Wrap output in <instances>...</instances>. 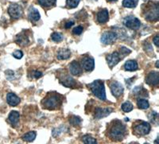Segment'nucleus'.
I'll return each mask as SVG.
<instances>
[{"instance_id": "1", "label": "nucleus", "mask_w": 159, "mask_h": 144, "mask_svg": "<svg viewBox=\"0 0 159 144\" xmlns=\"http://www.w3.org/2000/svg\"><path fill=\"white\" fill-rule=\"evenodd\" d=\"M112 124L109 129V136L115 141H119L124 138L126 135V127L121 121L116 120L111 123Z\"/></svg>"}, {"instance_id": "2", "label": "nucleus", "mask_w": 159, "mask_h": 144, "mask_svg": "<svg viewBox=\"0 0 159 144\" xmlns=\"http://www.w3.org/2000/svg\"><path fill=\"white\" fill-rule=\"evenodd\" d=\"M61 96L59 94L50 93L43 100L42 105L44 108H47L49 110H54L61 105Z\"/></svg>"}, {"instance_id": "3", "label": "nucleus", "mask_w": 159, "mask_h": 144, "mask_svg": "<svg viewBox=\"0 0 159 144\" xmlns=\"http://www.w3.org/2000/svg\"><path fill=\"white\" fill-rule=\"evenodd\" d=\"M92 93L96 95V97L99 98L101 100H106V92H105L104 83L102 81L96 80L93 81L89 85Z\"/></svg>"}, {"instance_id": "4", "label": "nucleus", "mask_w": 159, "mask_h": 144, "mask_svg": "<svg viewBox=\"0 0 159 144\" xmlns=\"http://www.w3.org/2000/svg\"><path fill=\"white\" fill-rule=\"evenodd\" d=\"M159 8L157 3H150L146 5L144 10V15L146 19L148 21H157L158 19Z\"/></svg>"}, {"instance_id": "5", "label": "nucleus", "mask_w": 159, "mask_h": 144, "mask_svg": "<svg viewBox=\"0 0 159 144\" xmlns=\"http://www.w3.org/2000/svg\"><path fill=\"white\" fill-rule=\"evenodd\" d=\"M150 125L149 123L140 121L133 126V133L136 135H147L150 132Z\"/></svg>"}, {"instance_id": "6", "label": "nucleus", "mask_w": 159, "mask_h": 144, "mask_svg": "<svg viewBox=\"0 0 159 144\" xmlns=\"http://www.w3.org/2000/svg\"><path fill=\"white\" fill-rule=\"evenodd\" d=\"M123 24L125 26L130 30H138L141 26V22L137 18L134 16H128L123 20Z\"/></svg>"}, {"instance_id": "7", "label": "nucleus", "mask_w": 159, "mask_h": 144, "mask_svg": "<svg viewBox=\"0 0 159 144\" xmlns=\"http://www.w3.org/2000/svg\"><path fill=\"white\" fill-rule=\"evenodd\" d=\"M22 7L16 3L11 4L8 8V13L13 18H19L22 15Z\"/></svg>"}, {"instance_id": "8", "label": "nucleus", "mask_w": 159, "mask_h": 144, "mask_svg": "<svg viewBox=\"0 0 159 144\" xmlns=\"http://www.w3.org/2000/svg\"><path fill=\"white\" fill-rule=\"evenodd\" d=\"M117 34L115 32H111V31H107L102 34L101 36V41L102 43L105 44V45H108V44H112L117 40Z\"/></svg>"}, {"instance_id": "9", "label": "nucleus", "mask_w": 159, "mask_h": 144, "mask_svg": "<svg viewBox=\"0 0 159 144\" xmlns=\"http://www.w3.org/2000/svg\"><path fill=\"white\" fill-rule=\"evenodd\" d=\"M110 88L112 95H114L115 97L119 98V96H121L123 95V87L118 81H113V82H111V84L110 85Z\"/></svg>"}, {"instance_id": "10", "label": "nucleus", "mask_w": 159, "mask_h": 144, "mask_svg": "<svg viewBox=\"0 0 159 144\" xmlns=\"http://www.w3.org/2000/svg\"><path fill=\"white\" fill-rule=\"evenodd\" d=\"M120 54L118 52H114L112 53L109 54L108 56H107V62L108 66L110 67L111 68H112L114 66H116L118 63L120 61Z\"/></svg>"}, {"instance_id": "11", "label": "nucleus", "mask_w": 159, "mask_h": 144, "mask_svg": "<svg viewBox=\"0 0 159 144\" xmlns=\"http://www.w3.org/2000/svg\"><path fill=\"white\" fill-rule=\"evenodd\" d=\"M112 112V109L111 108H96V112H95V118L97 119H102V118L107 117Z\"/></svg>"}, {"instance_id": "12", "label": "nucleus", "mask_w": 159, "mask_h": 144, "mask_svg": "<svg viewBox=\"0 0 159 144\" xmlns=\"http://www.w3.org/2000/svg\"><path fill=\"white\" fill-rule=\"evenodd\" d=\"M82 67L84 69L88 72H91L94 69L95 61L94 59L90 57H85L82 60Z\"/></svg>"}, {"instance_id": "13", "label": "nucleus", "mask_w": 159, "mask_h": 144, "mask_svg": "<svg viewBox=\"0 0 159 144\" xmlns=\"http://www.w3.org/2000/svg\"><path fill=\"white\" fill-rule=\"evenodd\" d=\"M146 82L150 85H157L159 83V73L158 72H150L146 77Z\"/></svg>"}, {"instance_id": "14", "label": "nucleus", "mask_w": 159, "mask_h": 144, "mask_svg": "<svg viewBox=\"0 0 159 144\" xmlns=\"http://www.w3.org/2000/svg\"><path fill=\"white\" fill-rule=\"evenodd\" d=\"M69 70H70L71 73L74 76H78L82 73L81 66L76 61H73L71 62V64L69 65Z\"/></svg>"}, {"instance_id": "15", "label": "nucleus", "mask_w": 159, "mask_h": 144, "mask_svg": "<svg viewBox=\"0 0 159 144\" xmlns=\"http://www.w3.org/2000/svg\"><path fill=\"white\" fill-rule=\"evenodd\" d=\"M7 101L8 105L11 106H17L20 103V98L18 97V95H15L13 92H9L7 95Z\"/></svg>"}, {"instance_id": "16", "label": "nucleus", "mask_w": 159, "mask_h": 144, "mask_svg": "<svg viewBox=\"0 0 159 144\" xmlns=\"http://www.w3.org/2000/svg\"><path fill=\"white\" fill-rule=\"evenodd\" d=\"M109 14L107 9L101 10L97 14V21L99 23H105L108 21Z\"/></svg>"}, {"instance_id": "17", "label": "nucleus", "mask_w": 159, "mask_h": 144, "mask_svg": "<svg viewBox=\"0 0 159 144\" xmlns=\"http://www.w3.org/2000/svg\"><path fill=\"white\" fill-rule=\"evenodd\" d=\"M61 83L64 85V86L67 87V88H73L76 86V83L75 80L70 76H65L64 78L61 79Z\"/></svg>"}, {"instance_id": "18", "label": "nucleus", "mask_w": 159, "mask_h": 144, "mask_svg": "<svg viewBox=\"0 0 159 144\" xmlns=\"http://www.w3.org/2000/svg\"><path fill=\"white\" fill-rule=\"evenodd\" d=\"M19 112H18L17 111H12V112H11V113H10L8 119H9L10 123H11V124L15 126V125L18 124V121H19Z\"/></svg>"}, {"instance_id": "19", "label": "nucleus", "mask_w": 159, "mask_h": 144, "mask_svg": "<svg viewBox=\"0 0 159 144\" xmlns=\"http://www.w3.org/2000/svg\"><path fill=\"white\" fill-rule=\"evenodd\" d=\"M71 52L69 49H61L57 53V59L66 60L70 58Z\"/></svg>"}, {"instance_id": "20", "label": "nucleus", "mask_w": 159, "mask_h": 144, "mask_svg": "<svg viewBox=\"0 0 159 144\" xmlns=\"http://www.w3.org/2000/svg\"><path fill=\"white\" fill-rule=\"evenodd\" d=\"M17 43L19 44L20 45H22V46H25V45H27L30 42V40L28 36H26L25 34H24V33L19 34L17 37Z\"/></svg>"}, {"instance_id": "21", "label": "nucleus", "mask_w": 159, "mask_h": 144, "mask_svg": "<svg viewBox=\"0 0 159 144\" xmlns=\"http://www.w3.org/2000/svg\"><path fill=\"white\" fill-rule=\"evenodd\" d=\"M124 68L127 71H135L138 69V64L134 60H130L125 63Z\"/></svg>"}, {"instance_id": "22", "label": "nucleus", "mask_w": 159, "mask_h": 144, "mask_svg": "<svg viewBox=\"0 0 159 144\" xmlns=\"http://www.w3.org/2000/svg\"><path fill=\"white\" fill-rule=\"evenodd\" d=\"M40 14L38 11L35 8H32L30 9L29 12V18L32 22H38V20L40 19Z\"/></svg>"}, {"instance_id": "23", "label": "nucleus", "mask_w": 159, "mask_h": 144, "mask_svg": "<svg viewBox=\"0 0 159 144\" xmlns=\"http://www.w3.org/2000/svg\"><path fill=\"white\" fill-rule=\"evenodd\" d=\"M37 133L35 132H30L22 136V139L25 142H32L36 138Z\"/></svg>"}, {"instance_id": "24", "label": "nucleus", "mask_w": 159, "mask_h": 144, "mask_svg": "<svg viewBox=\"0 0 159 144\" xmlns=\"http://www.w3.org/2000/svg\"><path fill=\"white\" fill-rule=\"evenodd\" d=\"M137 105L140 109H147L150 106L149 102L145 99H139L137 101Z\"/></svg>"}, {"instance_id": "25", "label": "nucleus", "mask_w": 159, "mask_h": 144, "mask_svg": "<svg viewBox=\"0 0 159 144\" xmlns=\"http://www.w3.org/2000/svg\"><path fill=\"white\" fill-rule=\"evenodd\" d=\"M137 5V1L135 0H123V6L124 7L127 8H133L135 7Z\"/></svg>"}, {"instance_id": "26", "label": "nucleus", "mask_w": 159, "mask_h": 144, "mask_svg": "<svg viewBox=\"0 0 159 144\" xmlns=\"http://www.w3.org/2000/svg\"><path fill=\"white\" fill-rule=\"evenodd\" d=\"M38 2H39L42 7H49L53 6L56 3V0H38Z\"/></svg>"}, {"instance_id": "27", "label": "nucleus", "mask_w": 159, "mask_h": 144, "mask_svg": "<svg viewBox=\"0 0 159 144\" xmlns=\"http://www.w3.org/2000/svg\"><path fill=\"white\" fill-rule=\"evenodd\" d=\"M69 123H70L72 126H77V125L80 124L81 119H80L79 116H76V115H72V116L69 118Z\"/></svg>"}, {"instance_id": "28", "label": "nucleus", "mask_w": 159, "mask_h": 144, "mask_svg": "<svg viewBox=\"0 0 159 144\" xmlns=\"http://www.w3.org/2000/svg\"><path fill=\"white\" fill-rule=\"evenodd\" d=\"M132 109H133V105L130 102H129V101L123 103V105H122V110L123 112H129L132 111Z\"/></svg>"}, {"instance_id": "29", "label": "nucleus", "mask_w": 159, "mask_h": 144, "mask_svg": "<svg viewBox=\"0 0 159 144\" xmlns=\"http://www.w3.org/2000/svg\"><path fill=\"white\" fill-rule=\"evenodd\" d=\"M82 140H83V142L86 144H92V143H96V142H97V141L96 140V139L92 138V136H90V135H84V136L83 137Z\"/></svg>"}, {"instance_id": "30", "label": "nucleus", "mask_w": 159, "mask_h": 144, "mask_svg": "<svg viewBox=\"0 0 159 144\" xmlns=\"http://www.w3.org/2000/svg\"><path fill=\"white\" fill-rule=\"evenodd\" d=\"M80 0H66V4L69 8H75L78 6Z\"/></svg>"}, {"instance_id": "31", "label": "nucleus", "mask_w": 159, "mask_h": 144, "mask_svg": "<svg viewBox=\"0 0 159 144\" xmlns=\"http://www.w3.org/2000/svg\"><path fill=\"white\" fill-rule=\"evenodd\" d=\"M51 38H52V41H54V42H59L63 40V36H62V34H59V33H53V34H52Z\"/></svg>"}, {"instance_id": "32", "label": "nucleus", "mask_w": 159, "mask_h": 144, "mask_svg": "<svg viewBox=\"0 0 159 144\" xmlns=\"http://www.w3.org/2000/svg\"><path fill=\"white\" fill-rule=\"evenodd\" d=\"M13 56H14V58H16V59H21L23 57V53L21 50H16L14 52Z\"/></svg>"}, {"instance_id": "33", "label": "nucleus", "mask_w": 159, "mask_h": 144, "mask_svg": "<svg viewBox=\"0 0 159 144\" xmlns=\"http://www.w3.org/2000/svg\"><path fill=\"white\" fill-rule=\"evenodd\" d=\"M72 32H73V34H76V35H80V34H81L82 32H83V27L80 26H76V28L73 29Z\"/></svg>"}, {"instance_id": "34", "label": "nucleus", "mask_w": 159, "mask_h": 144, "mask_svg": "<svg viewBox=\"0 0 159 144\" xmlns=\"http://www.w3.org/2000/svg\"><path fill=\"white\" fill-rule=\"evenodd\" d=\"M62 131H63V127H61V128H57V129H54L53 130V132H52V135H53L54 137L58 136L61 133Z\"/></svg>"}, {"instance_id": "35", "label": "nucleus", "mask_w": 159, "mask_h": 144, "mask_svg": "<svg viewBox=\"0 0 159 144\" xmlns=\"http://www.w3.org/2000/svg\"><path fill=\"white\" fill-rule=\"evenodd\" d=\"M120 51H121V54H123V56H126V55H127L128 53H130V52H131L130 49H127L125 47H121L120 48Z\"/></svg>"}, {"instance_id": "36", "label": "nucleus", "mask_w": 159, "mask_h": 144, "mask_svg": "<svg viewBox=\"0 0 159 144\" xmlns=\"http://www.w3.org/2000/svg\"><path fill=\"white\" fill-rule=\"evenodd\" d=\"M34 77L36 78V79H38V78L42 77V72H38V71H34Z\"/></svg>"}, {"instance_id": "37", "label": "nucleus", "mask_w": 159, "mask_h": 144, "mask_svg": "<svg viewBox=\"0 0 159 144\" xmlns=\"http://www.w3.org/2000/svg\"><path fill=\"white\" fill-rule=\"evenodd\" d=\"M153 42H154V45L157 47H158V34H157L154 38H153Z\"/></svg>"}, {"instance_id": "38", "label": "nucleus", "mask_w": 159, "mask_h": 144, "mask_svg": "<svg viewBox=\"0 0 159 144\" xmlns=\"http://www.w3.org/2000/svg\"><path fill=\"white\" fill-rule=\"evenodd\" d=\"M73 25H74V22H72V21L68 22L67 23H65V28H66V29H69V28L72 27Z\"/></svg>"}, {"instance_id": "39", "label": "nucleus", "mask_w": 159, "mask_h": 144, "mask_svg": "<svg viewBox=\"0 0 159 144\" xmlns=\"http://www.w3.org/2000/svg\"><path fill=\"white\" fill-rule=\"evenodd\" d=\"M158 62H159L158 61H156V68H158Z\"/></svg>"}, {"instance_id": "40", "label": "nucleus", "mask_w": 159, "mask_h": 144, "mask_svg": "<svg viewBox=\"0 0 159 144\" xmlns=\"http://www.w3.org/2000/svg\"><path fill=\"white\" fill-rule=\"evenodd\" d=\"M108 2H116L117 0H107Z\"/></svg>"}]
</instances>
